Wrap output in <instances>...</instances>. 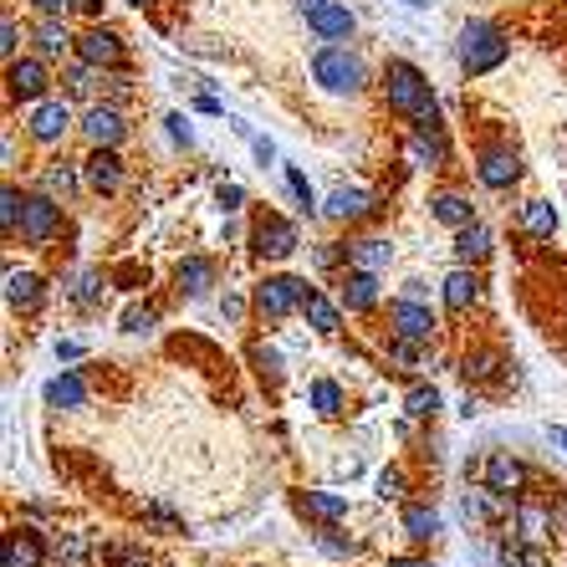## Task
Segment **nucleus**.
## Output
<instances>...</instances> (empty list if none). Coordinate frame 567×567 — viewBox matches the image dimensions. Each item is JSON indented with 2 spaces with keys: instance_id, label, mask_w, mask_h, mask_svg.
<instances>
[{
  "instance_id": "nucleus-1",
  "label": "nucleus",
  "mask_w": 567,
  "mask_h": 567,
  "mask_svg": "<svg viewBox=\"0 0 567 567\" xmlns=\"http://www.w3.org/2000/svg\"><path fill=\"white\" fill-rule=\"evenodd\" d=\"M506 56H512V37H506L496 21H486V16H471L461 31H455V62H461L465 78H491L496 66H506Z\"/></svg>"
},
{
  "instance_id": "nucleus-2",
  "label": "nucleus",
  "mask_w": 567,
  "mask_h": 567,
  "mask_svg": "<svg viewBox=\"0 0 567 567\" xmlns=\"http://www.w3.org/2000/svg\"><path fill=\"white\" fill-rule=\"evenodd\" d=\"M379 87H383V107L399 113V118H420L424 107H435V87L410 56H389L379 72Z\"/></svg>"
},
{
  "instance_id": "nucleus-3",
  "label": "nucleus",
  "mask_w": 567,
  "mask_h": 567,
  "mask_svg": "<svg viewBox=\"0 0 567 567\" xmlns=\"http://www.w3.org/2000/svg\"><path fill=\"white\" fill-rule=\"evenodd\" d=\"M312 82L332 97H358L369 87V66L348 41H322L312 52Z\"/></svg>"
},
{
  "instance_id": "nucleus-4",
  "label": "nucleus",
  "mask_w": 567,
  "mask_h": 567,
  "mask_svg": "<svg viewBox=\"0 0 567 567\" xmlns=\"http://www.w3.org/2000/svg\"><path fill=\"white\" fill-rule=\"evenodd\" d=\"M307 297H312L307 277H261V281L251 287V307L266 317V322H281V317L302 312Z\"/></svg>"
},
{
  "instance_id": "nucleus-5",
  "label": "nucleus",
  "mask_w": 567,
  "mask_h": 567,
  "mask_svg": "<svg viewBox=\"0 0 567 567\" xmlns=\"http://www.w3.org/2000/svg\"><path fill=\"white\" fill-rule=\"evenodd\" d=\"M52 62L47 56H37V52H27V56H16V62H6V97L11 103H41V97L52 93Z\"/></svg>"
},
{
  "instance_id": "nucleus-6",
  "label": "nucleus",
  "mask_w": 567,
  "mask_h": 567,
  "mask_svg": "<svg viewBox=\"0 0 567 567\" xmlns=\"http://www.w3.org/2000/svg\"><path fill=\"white\" fill-rule=\"evenodd\" d=\"M410 158L424 164V169H445L450 164V138H445V123H440V107H424L420 118H410Z\"/></svg>"
},
{
  "instance_id": "nucleus-7",
  "label": "nucleus",
  "mask_w": 567,
  "mask_h": 567,
  "mask_svg": "<svg viewBox=\"0 0 567 567\" xmlns=\"http://www.w3.org/2000/svg\"><path fill=\"white\" fill-rule=\"evenodd\" d=\"M72 133V97H41L27 113V138L41 148H56Z\"/></svg>"
},
{
  "instance_id": "nucleus-8",
  "label": "nucleus",
  "mask_w": 567,
  "mask_h": 567,
  "mask_svg": "<svg viewBox=\"0 0 567 567\" xmlns=\"http://www.w3.org/2000/svg\"><path fill=\"white\" fill-rule=\"evenodd\" d=\"M302 246V236H297V225L287 220V215H256L251 225V251L261 256V261H287L291 251Z\"/></svg>"
},
{
  "instance_id": "nucleus-9",
  "label": "nucleus",
  "mask_w": 567,
  "mask_h": 567,
  "mask_svg": "<svg viewBox=\"0 0 567 567\" xmlns=\"http://www.w3.org/2000/svg\"><path fill=\"white\" fill-rule=\"evenodd\" d=\"M78 56H82L87 66H97V72H118V66L128 62V41H123L113 27L93 21V27L78 37Z\"/></svg>"
},
{
  "instance_id": "nucleus-10",
  "label": "nucleus",
  "mask_w": 567,
  "mask_h": 567,
  "mask_svg": "<svg viewBox=\"0 0 567 567\" xmlns=\"http://www.w3.org/2000/svg\"><path fill=\"white\" fill-rule=\"evenodd\" d=\"M62 236V199L52 195H27V210H21V240L27 246H52Z\"/></svg>"
},
{
  "instance_id": "nucleus-11",
  "label": "nucleus",
  "mask_w": 567,
  "mask_h": 567,
  "mask_svg": "<svg viewBox=\"0 0 567 567\" xmlns=\"http://www.w3.org/2000/svg\"><path fill=\"white\" fill-rule=\"evenodd\" d=\"M78 128L93 148H118L123 138H128V118H123L118 103H87V113L78 118Z\"/></svg>"
},
{
  "instance_id": "nucleus-12",
  "label": "nucleus",
  "mask_w": 567,
  "mask_h": 567,
  "mask_svg": "<svg viewBox=\"0 0 567 567\" xmlns=\"http://www.w3.org/2000/svg\"><path fill=\"white\" fill-rule=\"evenodd\" d=\"M389 332L394 338H404V343H430L440 332V317L430 312V302H410V297H399L394 307H389Z\"/></svg>"
},
{
  "instance_id": "nucleus-13",
  "label": "nucleus",
  "mask_w": 567,
  "mask_h": 567,
  "mask_svg": "<svg viewBox=\"0 0 567 567\" xmlns=\"http://www.w3.org/2000/svg\"><path fill=\"white\" fill-rule=\"evenodd\" d=\"M31 52L47 56V62H72L78 56V37L62 16H37L31 21Z\"/></svg>"
},
{
  "instance_id": "nucleus-14",
  "label": "nucleus",
  "mask_w": 567,
  "mask_h": 567,
  "mask_svg": "<svg viewBox=\"0 0 567 567\" xmlns=\"http://www.w3.org/2000/svg\"><path fill=\"white\" fill-rule=\"evenodd\" d=\"M307 31H312L317 41H353L358 31V16L348 11L343 0H317V6H307Z\"/></svg>"
},
{
  "instance_id": "nucleus-15",
  "label": "nucleus",
  "mask_w": 567,
  "mask_h": 567,
  "mask_svg": "<svg viewBox=\"0 0 567 567\" xmlns=\"http://www.w3.org/2000/svg\"><path fill=\"white\" fill-rule=\"evenodd\" d=\"M383 205L379 195H369V189H358V185H338L328 199H322V215L338 225H358V220H373Z\"/></svg>"
},
{
  "instance_id": "nucleus-16",
  "label": "nucleus",
  "mask_w": 567,
  "mask_h": 567,
  "mask_svg": "<svg viewBox=\"0 0 567 567\" xmlns=\"http://www.w3.org/2000/svg\"><path fill=\"white\" fill-rule=\"evenodd\" d=\"M475 179L502 195V189H512L516 179H522V154H516V148H502V144L481 148V158H475Z\"/></svg>"
},
{
  "instance_id": "nucleus-17",
  "label": "nucleus",
  "mask_w": 567,
  "mask_h": 567,
  "mask_svg": "<svg viewBox=\"0 0 567 567\" xmlns=\"http://www.w3.org/2000/svg\"><path fill=\"white\" fill-rule=\"evenodd\" d=\"M82 179L93 195H118L123 189V158L118 148H93V154L82 158Z\"/></svg>"
},
{
  "instance_id": "nucleus-18",
  "label": "nucleus",
  "mask_w": 567,
  "mask_h": 567,
  "mask_svg": "<svg viewBox=\"0 0 567 567\" xmlns=\"http://www.w3.org/2000/svg\"><path fill=\"white\" fill-rule=\"evenodd\" d=\"M47 563V542L37 527H11L0 542V567H41Z\"/></svg>"
},
{
  "instance_id": "nucleus-19",
  "label": "nucleus",
  "mask_w": 567,
  "mask_h": 567,
  "mask_svg": "<svg viewBox=\"0 0 567 567\" xmlns=\"http://www.w3.org/2000/svg\"><path fill=\"white\" fill-rule=\"evenodd\" d=\"M440 302H445L450 317H465L475 302H481V277H475V266H455V271L440 281Z\"/></svg>"
},
{
  "instance_id": "nucleus-20",
  "label": "nucleus",
  "mask_w": 567,
  "mask_h": 567,
  "mask_svg": "<svg viewBox=\"0 0 567 567\" xmlns=\"http://www.w3.org/2000/svg\"><path fill=\"white\" fill-rule=\"evenodd\" d=\"M553 532H557L553 502H532V496H522V502H516V537L527 542V547H542Z\"/></svg>"
},
{
  "instance_id": "nucleus-21",
  "label": "nucleus",
  "mask_w": 567,
  "mask_h": 567,
  "mask_svg": "<svg viewBox=\"0 0 567 567\" xmlns=\"http://www.w3.org/2000/svg\"><path fill=\"white\" fill-rule=\"evenodd\" d=\"M343 256H348V271H383V266L394 261V240L353 236V240H343Z\"/></svg>"
},
{
  "instance_id": "nucleus-22",
  "label": "nucleus",
  "mask_w": 567,
  "mask_h": 567,
  "mask_svg": "<svg viewBox=\"0 0 567 567\" xmlns=\"http://www.w3.org/2000/svg\"><path fill=\"white\" fill-rule=\"evenodd\" d=\"M174 281H179V297H205L220 281V266L210 256H185V261L174 266Z\"/></svg>"
},
{
  "instance_id": "nucleus-23",
  "label": "nucleus",
  "mask_w": 567,
  "mask_h": 567,
  "mask_svg": "<svg viewBox=\"0 0 567 567\" xmlns=\"http://www.w3.org/2000/svg\"><path fill=\"white\" fill-rule=\"evenodd\" d=\"M430 215H435L445 230L475 225V205H471V195H461V189H435V195H430Z\"/></svg>"
},
{
  "instance_id": "nucleus-24",
  "label": "nucleus",
  "mask_w": 567,
  "mask_h": 567,
  "mask_svg": "<svg viewBox=\"0 0 567 567\" xmlns=\"http://www.w3.org/2000/svg\"><path fill=\"white\" fill-rule=\"evenodd\" d=\"M41 297H47V281L37 271H6V302H11V312L31 317L41 307Z\"/></svg>"
},
{
  "instance_id": "nucleus-25",
  "label": "nucleus",
  "mask_w": 567,
  "mask_h": 567,
  "mask_svg": "<svg viewBox=\"0 0 567 567\" xmlns=\"http://www.w3.org/2000/svg\"><path fill=\"white\" fill-rule=\"evenodd\" d=\"M82 185H87V179H82V164H72V158H52V164L41 169V195L62 199V205L78 195Z\"/></svg>"
},
{
  "instance_id": "nucleus-26",
  "label": "nucleus",
  "mask_w": 567,
  "mask_h": 567,
  "mask_svg": "<svg viewBox=\"0 0 567 567\" xmlns=\"http://www.w3.org/2000/svg\"><path fill=\"white\" fill-rule=\"evenodd\" d=\"M527 481H532V471L516 461L512 450H496V455L486 461V486L506 491V496H512V491H527Z\"/></svg>"
},
{
  "instance_id": "nucleus-27",
  "label": "nucleus",
  "mask_w": 567,
  "mask_h": 567,
  "mask_svg": "<svg viewBox=\"0 0 567 567\" xmlns=\"http://www.w3.org/2000/svg\"><path fill=\"white\" fill-rule=\"evenodd\" d=\"M291 506L302 516H312V522H343L348 516V502L338 491H291Z\"/></svg>"
},
{
  "instance_id": "nucleus-28",
  "label": "nucleus",
  "mask_w": 567,
  "mask_h": 567,
  "mask_svg": "<svg viewBox=\"0 0 567 567\" xmlns=\"http://www.w3.org/2000/svg\"><path fill=\"white\" fill-rule=\"evenodd\" d=\"M62 97H72V103H87V97L97 93V82H103V72L97 66H87L82 56H72V62H62Z\"/></svg>"
},
{
  "instance_id": "nucleus-29",
  "label": "nucleus",
  "mask_w": 567,
  "mask_h": 567,
  "mask_svg": "<svg viewBox=\"0 0 567 567\" xmlns=\"http://www.w3.org/2000/svg\"><path fill=\"white\" fill-rule=\"evenodd\" d=\"M491 246H496V236H491V225H465V230H455V261L461 266H481L491 256Z\"/></svg>"
},
{
  "instance_id": "nucleus-30",
  "label": "nucleus",
  "mask_w": 567,
  "mask_h": 567,
  "mask_svg": "<svg viewBox=\"0 0 567 567\" xmlns=\"http://www.w3.org/2000/svg\"><path fill=\"white\" fill-rule=\"evenodd\" d=\"M343 307L348 312H373V307H379V271H348Z\"/></svg>"
},
{
  "instance_id": "nucleus-31",
  "label": "nucleus",
  "mask_w": 567,
  "mask_h": 567,
  "mask_svg": "<svg viewBox=\"0 0 567 567\" xmlns=\"http://www.w3.org/2000/svg\"><path fill=\"white\" fill-rule=\"evenodd\" d=\"M302 312H307V328H312V332H322V338H332V332L343 328V307L332 302L328 291H317V287H312V297H307V307H302Z\"/></svg>"
},
{
  "instance_id": "nucleus-32",
  "label": "nucleus",
  "mask_w": 567,
  "mask_h": 567,
  "mask_svg": "<svg viewBox=\"0 0 567 567\" xmlns=\"http://www.w3.org/2000/svg\"><path fill=\"white\" fill-rule=\"evenodd\" d=\"M516 225H522L527 236H537V240H553V230H557V205H553V199H527V205L516 210Z\"/></svg>"
},
{
  "instance_id": "nucleus-33",
  "label": "nucleus",
  "mask_w": 567,
  "mask_h": 567,
  "mask_svg": "<svg viewBox=\"0 0 567 567\" xmlns=\"http://www.w3.org/2000/svg\"><path fill=\"white\" fill-rule=\"evenodd\" d=\"M82 399H87V379L82 373H62V379L47 383V404L52 410H82Z\"/></svg>"
},
{
  "instance_id": "nucleus-34",
  "label": "nucleus",
  "mask_w": 567,
  "mask_h": 567,
  "mask_svg": "<svg viewBox=\"0 0 567 567\" xmlns=\"http://www.w3.org/2000/svg\"><path fill=\"white\" fill-rule=\"evenodd\" d=\"M399 522H404V532H410V537L420 542V547H424V542H435V537H440V512H435V506L410 502L404 512H399Z\"/></svg>"
},
{
  "instance_id": "nucleus-35",
  "label": "nucleus",
  "mask_w": 567,
  "mask_h": 567,
  "mask_svg": "<svg viewBox=\"0 0 567 567\" xmlns=\"http://www.w3.org/2000/svg\"><path fill=\"white\" fill-rule=\"evenodd\" d=\"M107 281H113V277H103V271H82V277L72 281V302H78V312H93V307H103Z\"/></svg>"
},
{
  "instance_id": "nucleus-36",
  "label": "nucleus",
  "mask_w": 567,
  "mask_h": 567,
  "mask_svg": "<svg viewBox=\"0 0 567 567\" xmlns=\"http://www.w3.org/2000/svg\"><path fill=\"white\" fill-rule=\"evenodd\" d=\"M461 373H465V383H491L496 373H502V358L491 353V348H475V353H465Z\"/></svg>"
},
{
  "instance_id": "nucleus-37",
  "label": "nucleus",
  "mask_w": 567,
  "mask_h": 567,
  "mask_svg": "<svg viewBox=\"0 0 567 567\" xmlns=\"http://www.w3.org/2000/svg\"><path fill=\"white\" fill-rule=\"evenodd\" d=\"M27 41H31V27H21V21H16L11 11L0 16V56H6V62H16Z\"/></svg>"
},
{
  "instance_id": "nucleus-38",
  "label": "nucleus",
  "mask_w": 567,
  "mask_h": 567,
  "mask_svg": "<svg viewBox=\"0 0 567 567\" xmlns=\"http://www.w3.org/2000/svg\"><path fill=\"white\" fill-rule=\"evenodd\" d=\"M21 210H27V195L16 185H6L0 189V230L6 236H21Z\"/></svg>"
},
{
  "instance_id": "nucleus-39",
  "label": "nucleus",
  "mask_w": 567,
  "mask_h": 567,
  "mask_svg": "<svg viewBox=\"0 0 567 567\" xmlns=\"http://www.w3.org/2000/svg\"><path fill=\"white\" fill-rule=\"evenodd\" d=\"M404 414H410V420H435V414H440V389H435V383H420V389H410V399H404Z\"/></svg>"
},
{
  "instance_id": "nucleus-40",
  "label": "nucleus",
  "mask_w": 567,
  "mask_h": 567,
  "mask_svg": "<svg viewBox=\"0 0 567 567\" xmlns=\"http://www.w3.org/2000/svg\"><path fill=\"white\" fill-rule=\"evenodd\" d=\"M312 410L322 414V420H338V414H343V389L332 379H317L312 383Z\"/></svg>"
},
{
  "instance_id": "nucleus-41",
  "label": "nucleus",
  "mask_w": 567,
  "mask_h": 567,
  "mask_svg": "<svg viewBox=\"0 0 567 567\" xmlns=\"http://www.w3.org/2000/svg\"><path fill=\"white\" fill-rule=\"evenodd\" d=\"M287 185H291V195H297V205H302V215H322V199L312 195V185H307V174L297 169V164H287Z\"/></svg>"
},
{
  "instance_id": "nucleus-42",
  "label": "nucleus",
  "mask_w": 567,
  "mask_h": 567,
  "mask_svg": "<svg viewBox=\"0 0 567 567\" xmlns=\"http://www.w3.org/2000/svg\"><path fill=\"white\" fill-rule=\"evenodd\" d=\"M317 547H322L328 557H353L358 553V542L343 537V532L332 527V522H322V532H317Z\"/></svg>"
},
{
  "instance_id": "nucleus-43",
  "label": "nucleus",
  "mask_w": 567,
  "mask_h": 567,
  "mask_svg": "<svg viewBox=\"0 0 567 567\" xmlns=\"http://www.w3.org/2000/svg\"><path fill=\"white\" fill-rule=\"evenodd\" d=\"M82 557H87V537H82V532H56V563L78 567Z\"/></svg>"
},
{
  "instance_id": "nucleus-44",
  "label": "nucleus",
  "mask_w": 567,
  "mask_h": 567,
  "mask_svg": "<svg viewBox=\"0 0 567 567\" xmlns=\"http://www.w3.org/2000/svg\"><path fill=\"white\" fill-rule=\"evenodd\" d=\"M379 496L383 502H404V471H399V465L379 471Z\"/></svg>"
},
{
  "instance_id": "nucleus-45",
  "label": "nucleus",
  "mask_w": 567,
  "mask_h": 567,
  "mask_svg": "<svg viewBox=\"0 0 567 567\" xmlns=\"http://www.w3.org/2000/svg\"><path fill=\"white\" fill-rule=\"evenodd\" d=\"M154 322H158V312H154V307H138V302H133L128 312H123V332H148V328H154Z\"/></svg>"
},
{
  "instance_id": "nucleus-46",
  "label": "nucleus",
  "mask_w": 567,
  "mask_h": 567,
  "mask_svg": "<svg viewBox=\"0 0 567 567\" xmlns=\"http://www.w3.org/2000/svg\"><path fill=\"white\" fill-rule=\"evenodd\" d=\"M527 542H502V547H496V567H527Z\"/></svg>"
},
{
  "instance_id": "nucleus-47",
  "label": "nucleus",
  "mask_w": 567,
  "mask_h": 567,
  "mask_svg": "<svg viewBox=\"0 0 567 567\" xmlns=\"http://www.w3.org/2000/svg\"><path fill=\"white\" fill-rule=\"evenodd\" d=\"M164 123H169V138H174V144H179V148H189V144H195V128H189V118H185V113H169V118H164Z\"/></svg>"
},
{
  "instance_id": "nucleus-48",
  "label": "nucleus",
  "mask_w": 567,
  "mask_h": 567,
  "mask_svg": "<svg viewBox=\"0 0 567 567\" xmlns=\"http://www.w3.org/2000/svg\"><path fill=\"white\" fill-rule=\"evenodd\" d=\"M215 205H220L225 215L240 210V205H246V189H240V185H220V189H215Z\"/></svg>"
},
{
  "instance_id": "nucleus-49",
  "label": "nucleus",
  "mask_w": 567,
  "mask_h": 567,
  "mask_svg": "<svg viewBox=\"0 0 567 567\" xmlns=\"http://www.w3.org/2000/svg\"><path fill=\"white\" fill-rule=\"evenodd\" d=\"M27 6L37 16H62V21H66V11H78V0H27Z\"/></svg>"
},
{
  "instance_id": "nucleus-50",
  "label": "nucleus",
  "mask_w": 567,
  "mask_h": 567,
  "mask_svg": "<svg viewBox=\"0 0 567 567\" xmlns=\"http://www.w3.org/2000/svg\"><path fill=\"white\" fill-rule=\"evenodd\" d=\"M220 312H225V322H240V317H246V297H236V291H225Z\"/></svg>"
},
{
  "instance_id": "nucleus-51",
  "label": "nucleus",
  "mask_w": 567,
  "mask_h": 567,
  "mask_svg": "<svg viewBox=\"0 0 567 567\" xmlns=\"http://www.w3.org/2000/svg\"><path fill=\"white\" fill-rule=\"evenodd\" d=\"M338 261H348L343 246H332V240H328V246H317V266H322V271H332Z\"/></svg>"
},
{
  "instance_id": "nucleus-52",
  "label": "nucleus",
  "mask_w": 567,
  "mask_h": 567,
  "mask_svg": "<svg viewBox=\"0 0 567 567\" xmlns=\"http://www.w3.org/2000/svg\"><path fill=\"white\" fill-rule=\"evenodd\" d=\"M195 113H210V118H220L225 103H220V97H210V93H199V97H195Z\"/></svg>"
},
{
  "instance_id": "nucleus-53",
  "label": "nucleus",
  "mask_w": 567,
  "mask_h": 567,
  "mask_svg": "<svg viewBox=\"0 0 567 567\" xmlns=\"http://www.w3.org/2000/svg\"><path fill=\"white\" fill-rule=\"evenodd\" d=\"M251 148H256V158H261V169L277 164V144H271V138H251Z\"/></svg>"
},
{
  "instance_id": "nucleus-54",
  "label": "nucleus",
  "mask_w": 567,
  "mask_h": 567,
  "mask_svg": "<svg viewBox=\"0 0 567 567\" xmlns=\"http://www.w3.org/2000/svg\"><path fill=\"white\" fill-rule=\"evenodd\" d=\"M0 158H6V169H16V133L6 128V138H0Z\"/></svg>"
},
{
  "instance_id": "nucleus-55",
  "label": "nucleus",
  "mask_w": 567,
  "mask_h": 567,
  "mask_svg": "<svg viewBox=\"0 0 567 567\" xmlns=\"http://www.w3.org/2000/svg\"><path fill=\"white\" fill-rule=\"evenodd\" d=\"M404 297H410V302H430V287H424V281H404Z\"/></svg>"
},
{
  "instance_id": "nucleus-56",
  "label": "nucleus",
  "mask_w": 567,
  "mask_h": 567,
  "mask_svg": "<svg viewBox=\"0 0 567 567\" xmlns=\"http://www.w3.org/2000/svg\"><path fill=\"white\" fill-rule=\"evenodd\" d=\"M78 11L87 16V21H103V0H78Z\"/></svg>"
},
{
  "instance_id": "nucleus-57",
  "label": "nucleus",
  "mask_w": 567,
  "mask_h": 567,
  "mask_svg": "<svg viewBox=\"0 0 567 567\" xmlns=\"http://www.w3.org/2000/svg\"><path fill=\"white\" fill-rule=\"evenodd\" d=\"M553 516H557V532H567V496H557L553 502Z\"/></svg>"
},
{
  "instance_id": "nucleus-58",
  "label": "nucleus",
  "mask_w": 567,
  "mask_h": 567,
  "mask_svg": "<svg viewBox=\"0 0 567 567\" xmlns=\"http://www.w3.org/2000/svg\"><path fill=\"white\" fill-rule=\"evenodd\" d=\"M389 567H430L424 557H389Z\"/></svg>"
},
{
  "instance_id": "nucleus-59",
  "label": "nucleus",
  "mask_w": 567,
  "mask_h": 567,
  "mask_svg": "<svg viewBox=\"0 0 567 567\" xmlns=\"http://www.w3.org/2000/svg\"><path fill=\"white\" fill-rule=\"evenodd\" d=\"M527 567H553V563H547V557H542L537 547H532V553H527Z\"/></svg>"
},
{
  "instance_id": "nucleus-60",
  "label": "nucleus",
  "mask_w": 567,
  "mask_h": 567,
  "mask_svg": "<svg viewBox=\"0 0 567 567\" xmlns=\"http://www.w3.org/2000/svg\"><path fill=\"white\" fill-rule=\"evenodd\" d=\"M553 440L563 445V455H567V430H553Z\"/></svg>"
},
{
  "instance_id": "nucleus-61",
  "label": "nucleus",
  "mask_w": 567,
  "mask_h": 567,
  "mask_svg": "<svg viewBox=\"0 0 567 567\" xmlns=\"http://www.w3.org/2000/svg\"><path fill=\"white\" fill-rule=\"evenodd\" d=\"M123 6H133V11H144V6H154V0H123Z\"/></svg>"
},
{
  "instance_id": "nucleus-62",
  "label": "nucleus",
  "mask_w": 567,
  "mask_h": 567,
  "mask_svg": "<svg viewBox=\"0 0 567 567\" xmlns=\"http://www.w3.org/2000/svg\"><path fill=\"white\" fill-rule=\"evenodd\" d=\"M404 6H410V11H424V6H430V0H404Z\"/></svg>"
},
{
  "instance_id": "nucleus-63",
  "label": "nucleus",
  "mask_w": 567,
  "mask_h": 567,
  "mask_svg": "<svg viewBox=\"0 0 567 567\" xmlns=\"http://www.w3.org/2000/svg\"><path fill=\"white\" fill-rule=\"evenodd\" d=\"M138 567H144V563H138Z\"/></svg>"
}]
</instances>
